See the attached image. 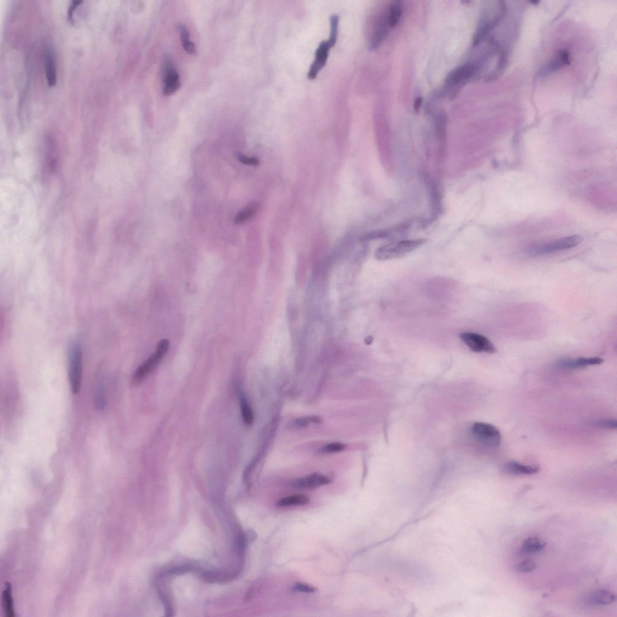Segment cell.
<instances>
[{
    "mask_svg": "<svg viewBox=\"0 0 617 617\" xmlns=\"http://www.w3.org/2000/svg\"><path fill=\"white\" fill-rule=\"evenodd\" d=\"M330 22H331V33H330L329 38L328 40L321 42L317 49L315 60L307 74V78L310 80L316 79L319 72L325 66L328 59L329 51L331 48L334 47L337 43L340 18L337 15H332L330 18Z\"/></svg>",
    "mask_w": 617,
    "mask_h": 617,
    "instance_id": "6da1fadb",
    "label": "cell"
},
{
    "mask_svg": "<svg viewBox=\"0 0 617 617\" xmlns=\"http://www.w3.org/2000/svg\"><path fill=\"white\" fill-rule=\"evenodd\" d=\"M426 243L423 239L408 240L386 244L378 249L375 257L380 261L392 260L404 257L420 248Z\"/></svg>",
    "mask_w": 617,
    "mask_h": 617,
    "instance_id": "7a4b0ae2",
    "label": "cell"
},
{
    "mask_svg": "<svg viewBox=\"0 0 617 617\" xmlns=\"http://www.w3.org/2000/svg\"><path fill=\"white\" fill-rule=\"evenodd\" d=\"M82 361L83 354L81 346L78 343H73L69 350L68 375L70 387L74 395H77L81 390Z\"/></svg>",
    "mask_w": 617,
    "mask_h": 617,
    "instance_id": "3957f363",
    "label": "cell"
},
{
    "mask_svg": "<svg viewBox=\"0 0 617 617\" xmlns=\"http://www.w3.org/2000/svg\"><path fill=\"white\" fill-rule=\"evenodd\" d=\"M170 344V341L167 339H164L158 343L154 353L151 354L145 362H143L134 372L132 381L133 384L141 382L146 375H148L157 367L164 356L166 355L169 350Z\"/></svg>",
    "mask_w": 617,
    "mask_h": 617,
    "instance_id": "277c9868",
    "label": "cell"
},
{
    "mask_svg": "<svg viewBox=\"0 0 617 617\" xmlns=\"http://www.w3.org/2000/svg\"><path fill=\"white\" fill-rule=\"evenodd\" d=\"M582 238L578 235L560 238L552 242L542 244L527 251V255L532 257L551 254V253L573 248L582 243Z\"/></svg>",
    "mask_w": 617,
    "mask_h": 617,
    "instance_id": "5b68a950",
    "label": "cell"
},
{
    "mask_svg": "<svg viewBox=\"0 0 617 617\" xmlns=\"http://www.w3.org/2000/svg\"><path fill=\"white\" fill-rule=\"evenodd\" d=\"M472 433L476 441L486 447L497 448L502 442L499 430L490 424L482 422L473 424Z\"/></svg>",
    "mask_w": 617,
    "mask_h": 617,
    "instance_id": "8992f818",
    "label": "cell"
},
{
    "mask_svg": "<svg viewBox=\"0 0 617 617\" xmlns=\"http://www.w3.org/2000/svg\"><path fill=\"white\" fill-rule=\"evenodd\" d=\"M481 68L479 63L468 62L452 70L445 80L448 87H459L472 78Z\"/></svg>",
    "mask_w": 617,
    "mask_h": 617,
    "instance_id": "52a82bcc",
    "label": "cell"
},
{
    "mask_svg": "<svg viewBox=\"0 0 617 617\" xmlns=\"http://www.w3.org/2000/svg\"><path fill=\"white\" fill-rule=\"evenodd\" d=\"M459 338L473 352L490 354L497 352L494 345L483 335L473 332H464L459 335Z\"/></svg>",
    "mask_w": 617,
    "mask_h": 617,
    "instance_id": "ba28073f",
    "label": "cell"
},
{
    "mask_svg": "<svg viewBox=\"0 0 617 617\" xmlns=\"http://www.w3.org/2000/svg\"><path fill=\"white\" fill-rule=\"evenodd\" d=\"M163 94L165 96H172L181 88L182 84L180 75L169 59L164 63L163 71Z\"/></svg>",
    "mask_w": 617,
    "mask_h": 617,
    "instance_id": "9c48e42d",
    "label": "cell"
},
{
    "mask_svg": "<svg viewBox=\"0 0 617 617\" xmlns=\"http://www.w3.org/2000/svg\"><path fill=\"white\" fill-rule=\"evenodd\" d=\"M603 362L600 357H578L576 359H563L557 360L555 366L558 368L573 370L582 369L589 366L600 365Z\"/></svg>",
    "mask_w": 617,
    "mask_h": 617,
    "instance_id": "30bf717a",
    "label": "cell"
},
{
    "mask_svg": "<svg viewBox=\"0 0 617 617\" xmlns=\"http://www.w3.org/2000/svg\"><path fill=\"white\" fill-rule=\"evenodd\" d=\"M331 480L327 476L315 473L313 474L295 479L292 485L295 488L313 490L331 483Z\"/></svg>",
    "mask_w": 617,
    "mask_h": 617,
    "instance_id": "8fae6325",
    "label": "cell"
},
{
    "mask_svg": "<svg viewBox=\"0 0 617 617\" xmlns=\"http://www.w3.org/2000/svg\"><path fill=\"white\" fill-rule=\"evenodd\" d=\"M389 23H388L387 14L384 15L381 17L378 20L376 24V26L375 27L373 33L371 38L370 42H369V48L371 50H374L377 48L378 46L383 41L384 38L387 35L388 30L389 28Z\"/></svg>",
    "mask_w": 617,
    "mask_h": 617,
    "instance_id": "7c38bea8",
    "label": "cell"
},
{
    "mask_svg": "<svg viewBox=\"0 0 617 617\" xmlns=\"http://www.w3.org/2000/svg\"><path fill=\"white\" fill-rule=\"evenodd\" d=\"M615 593L608 589H599L595 591L589 597L591 602L597 605H608L615 602Z\"/></svg>",
    "mask_w": 617,
    "mask_h": 617,
    "instance_id": "4fadbf2b",
    "label": "cell"
},
{
    "mask_svg": "<svg viewBox=\"0 0 617 617\" xmlns=\"http://www.w3.org/2000/svg\"><path fill=\"white\" fill-rule=\"evenodd\" d=\"M45 71L46 79H47L48 85L50 87L54 86L57 82L56 61L50 50L46 51Z\"/></svg>",
    "mask_w": 617,
    "mask_h": 617,
    "instance_id": "5bb4252c",
    "label": "cell"
},
{
    "mask_svg": "<svg viewBox=\"0 0 617 617\" xmlns=\"http://www.w3.org/2000/svg\"><path fill=\"white\" fill-rule=\"evenodd\" d=\"M506 470L511 474L517 475H534L539 471V467L523 465L514 461L507 464Z\"/></svg>",
    "mask_w": 617,
    "mask_h": 617,
    "instance_id": "9a60e30c",
    "label": "cell"
},
{
    "mask_svg": "<svg viewBox=\"0 0 617 617\" xmlns=\"http://www.w3.org/2000/svg\"><path fill=\"white\" fill-rule=\"evenodd\" d=\"M178 29L180 42H181L183 50L188 54L195 56L197 53V48L193 42L190 41V34H189L187 27L183 24H180Z\"/></svg>",
    "mask_w": 617,
    "mask_h": 617,
    "instance_id": "2e32d148",
    "label": "cell"
},
{
    "mask_svg": "<svg viewBox=\"0 0 617 617\" xmlns=\"http://www.w3.org/2000/svg\"><path fill=\"white\" fill-rule=\"evenodd\" d=\"M310 500L306 495L297 494L288 496L278 501L277 505L281 508L287 507L300 506L307 505Z\"/></svg>",
    "mask_w": 617,
    "mask_h": 617,
    "instance_id": "e0dca14e",
    "label": "cell"
},
{
    "mask_svg": "<svg viewBox=\"0 0 617 617\" xmlns=\"http://www.w3.org/2000/svg\"><path fill=\"white\" fill-rule=\"evenodd\" d=\"M2 604L3 612L6 616L14 617L15 616L11 586L9 583H6V588L3 592Z\"/></svg>",
    "mask_w": 617,
    "mask_h": 617,
    "instance_id": "ac0fdd59",
    "label": "cell"
},
{
    "mask_svg": "<svg viewBox=\"0 0 617 617\" xmlns=\"http://www.w3.org/2000/svg\"><path fill=\"white\" fill-rule=\"evenodd\" d=\"M546 543L537 537H531L525 539L522 551L525 554H533L542 551L545 548Z\"/></svg>",
    "mask_w": 617,
    "mask_h": 617,
    "instance_id": "d6986e66",
    "label": "cell"
},
{
    "mask_svg": "<svg viewBox=\"0 0 617 617\" xmlns=\"http://www.w3.org/2000/svg\"><path fill=\"white\" fill-rule=\"evenodd\" d=\"M402 14V6L400 2H394L390 5L387 13L388 23L391 28H395L399 24Z\"/></svg>",
    "mask_w": 617,
    "mask_h": 617,
    "instance_id": "ffe728a7",
    "label": "cell"
},
{
    "mask_svg": "<svg viewBox=\"0 0 617 617\" xmlns=\"http://www.w3.org/2000/svg\"><path fill=\"white\" fill-rule=\"evenodd\" d=\"M256 210H257V207L256 204H249L238 213L236 217L235 218V223H236L237 224H241L249 221L255 215Z\"/></svg>",
    "mask_w": 617,
    "mask_h": 617,
    "instance_id": "44dd1931",
    "label": "cell"
},
{
    "mask_svg": "<svg viewBox=\"0 0 617 617\" xmlns=\"http://www.w3.org/2000/svg\"><path fill=\"white\" fill-rule=\"evenodd\" d=\"M240 405L243 420L246 424L250 425L254 421V415L249 403L244 396L241 397Z\"/></svg>",
    "mask_w": 617,
    "mask_h": 617,
    "instance_id": "7402d4cb",
    "label": "cell"
},
{
    "mask_svg": "<svg viewBox=\"0 0 617 617\" xmlns=\"http://www.w3.org/2000/svg\"><path fill=\"white\" fill-rule=\"evenodd\" d=\"M56 149L52 145H49L47 151H46V166H47L49 172L51 173L54 172L55 169L56 167Z\"/></svg>",
    "mask_w": 617,
    "mask_h": 617,
    "instance_id": "603a6c76",
    "label": "cell"
},
{
    "mask_svg": "<svg viewBox=\"0 0 617 617\" xmlns=\"http://www.w3.org/2000/svg\"><path fill=\"white\" fill-rule=\"evenodd\" d=\"M292 589L295 592H304V593H315L318 591V589L314 586L306 583L297 582L292 586Z\"/></svg>",
    "mask_w": 617,
    "mask_h": 617,
    "instance_id": "cb8c5ba5",
    "label": "cell"
},
{
    "mask_svg": "<svg viewBox=\"0 0 617 617\" xmlns=\"http://www.w3.org/2000/svg\"><path fill=\"white\" fill-rule=\"evenodd\" d=\"M535 567V563L533 561L525 560L518 564L517 569L521 573H527L533 572Z\"/></svg>",
    "mask_w": 617,
    "mask_h": 617,
    "instance_id": "d4e9b609",
    "label": "cell"
},
{
    "mask_svg": "<svg viewBox=\"0 0 617 617\" xmlns=\"http://www.w3.org/2000/svg\"><path fill=\"white\" fill-rule=\"evenodd\" d=\"M346 445L340 442H333L326 445L323 448V451L325 453H337L344 450Z\"/></svg>",
    "mask_w": 617,
    "mask_h": 617,
    "instance_id": "484cf974",
    "label": "cell"
},
{
    "mask_svg": "<svg viewBox=\"0 0 617 617\" xmlns=\"http://www.w3.org/2000/svg\"><path fill=\"white\" fill-rule=\"evenodd\" d=\"M322 420L319 417L313 416L298 418L294 423L298 427H304L310 423H319Z\"/></svg>",
    "mask_w": 617,
    "mask_h": 617,
    "instance_id": "4316f807",
    "label": "cell"
},
{
    "mask_svg": "<svg viewBox=\"0 0 617 617\" xmlns=\"http://www.w3.org/2000/svg\"><path fill=\"white\" fill-rule=\"evenodd\" d=\"M592 426L610 429H616L617 427L616 421L613 420H601L594 421L592 423Z\"/></svg>",
    "mask_w": 617,
    "mask_h": 617,
    "instance_id": "83f0119b",
    "label": "cell"
},
{
    "mask_svg": "<svg viewBox=\"0 0 617 617\" xmlns=\"http://www.w3.org/2000/svg\"><path fill=\"white\" fill-rule=\"evenodd\" d=\"M238 160L241 163L246 165V166L256 167L259 165V161L257 158H250L241 154L238 155Z\"/></svg>",
    "mask_w": 617,
    "mask_h": 617,
    "instance_id": "f1b7e54d",
    "label": "cell"
},
{
    "mask_svg": "<svg viewBox=\"0 0 617 617\" xmlns=\"http://www.w3.org/2000/svg\"><path fill=\"white\" fill-rule=\"evenodd\" d=\"M194 570H196V569H195V568L193 566H182V567L176 568V569H173L169 571H168L167 574V575L168 574H170V575H172V574H182V573H185L190 572H192V571H194Z\"/></svg>",
    "mask_w": 617,
    "mask_h": 617,
    "instance_id": "f546056e",
    "label": "cell"
},
{
    "mask_svg": "<svg viewBox=\"0 0 617 617\" xmlns=\"http://www.w3.org/2000/svg\"><path fill=\"white\" fill-rule=\"evenodd\" d=\"M82 2H83L79 1V0H75V1L72 2L71 5H70L68 9V20L69 21H71V22H72L73 21V15H74V12L75 11L76 8H77Z\"/></svg>",
    "mask_w": 617,
    "mask_h": 617,
    "instance_id": "4dcf8cb0",
    "label": "cell"
},
{
    "mask_svg": "<svg viewBox=\"0 0 617 617\" xmlns=\"http://www.w3.org/2000/svg\"><path fill=\"white\" fill-rule=\"evenodd\" d=\"M158 592H159V594H160V597L161 598L162 601H163V602L164 604L165 607H166V612L167 613V615L172 616V606H171L169 601H168V600L167 599V598L166 597V596H165V595L163 593V592H162L160 590H159Z\"/></svg>",
    "mask_w": 617,
    "mask_h": 617,
    "instance_id": "1f68e13d",
    "label": "cell"
},
{
    "mask_svg": "<svg viewBox=\"0 0 617 617\" xmlns=\"http://www.w3.org/2000/svg\"><path fill=\"white\" fill-rule=\"evenodd\" d=\"M423 99L421 97H418L415 100L414 103V111L415 112H419L421 105H422Z\"/></svg>",
    "mask_w": 617,
    "mask_h": 617,
    "instance_id": "d6a6232c",
    "label": "cell"
}]
</instances>
